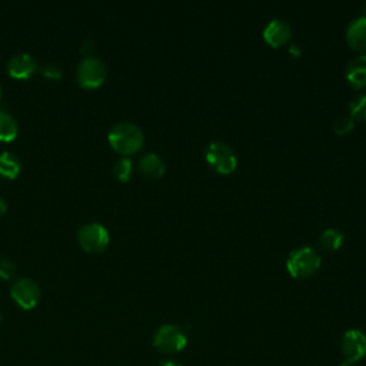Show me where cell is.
<instances>
[{
	"label": "cell",
	"mask_w": 366,
	"mask_h": 366,
	"mask_svg": "<svg viewBox=\"0 0 366 366\" xmlns=\"http://www.w3.org/2000/svg\"><path fill=\"white\" fill-rule=\"evenodd\" d=\"M345 236L338 229H326L319 238V245L326 252H337L342 247Z\"/></svg>",
	"instance_id": "2e32d148"
},
{
	"label": "cell",
	"mask_w": 366,
	"mask_h": 366,
	"mask_svg": "<svg viewBox=\"0 0 366 366\" xmlns=\"http://www.w3.org/2000/svg\"><path fill=\"white\" fill-rule=\"evenodd\" d=\"M355 126V121L351 118V116H341L334 123V130L337 135L343 136L346 133L351 132Z\"/></svg>",
	"instance_id": "d6986e66"
},
{
	"label": "cell",
	"mask_w": 366,
	"mask_h": 366,
	"mask_svg": "<svg viewBox=\"0 0 366 366\" xmlns=\"http://www.w3.org/2000/svg\"><path fill=\"white\" fill-rule=\"evenodd\" d=\"M363 12H365V18H366V2L363 3Z\"/></svg>",
	"instance_id": "d4e9b609"
},
{
	"label": "cell",
	"mask_w": 366,
	"mask_h": 366,
	"mask_svg": "<svg viewBox=\"0 0 366 366\" xmlns=\"http://www.w3.org/2000/svg\"><path fill=\"white\" fill-rule=\"evenodd\" d=\"M292 27L280 19H273L263 29V40L272 47H280L292 39Z\"/></svg>",
	"instance_id": "9c48e42d"
},
{
	"label": "cell",
	"mask_w": 366,
	"mask_h": 366,
	"mask_svg": "<svg viewBox=\"0 0 366 366\" xmlns=\"http://www.w3.org/2000/svg\"><path fill=\"white\" fill-rule=\"evenodd\" d=\"M10 296L22 309L30 310L40 301V288L33 279L22 278L13 284Z\"/></svg>",
	"instance_id": "ba28073f"
},
{
	"label": "cell",
	"mask_w": 366,
	"mask_h": 366,
	"mask_svg": "<svg viewBox=\"0 0 366 366\" xmlns=\"http://www.w3.org/2000/svg\"><path fill=\"white\" fill-rule=\"evenodd\" d=\"M95 43H93V40L92 39H85V40H83L82 43H80V52L82 53H90L92 51H93V46Z\"/></svg>",
	"instance_id": "7402d4cb"
},
{
	"label": "cell",
	"mask_w": 366,
	"mask_h": 366,
	"mask_svg": "<svg viewBox=\"0 0 366 366\" xmlns=\"http://www.w3.org/2000/svg\"><path fill=\"white\" fill-rule=\"evenodd\" d=\"M0 322H2V316H0Z\"/></svg>",
	"instance_id": "4316f807"
},
{
	"label": "cell",
	"mask_w": 366,
	"mask_h": 366,
	"mask_svg": "<svg viewBox=\"0 0 366 366\" xmlns=\"http://www.w3.org/2000/svg\"><path fill=\"white\" fill-rule=\"evenodd\" d=\"M349 109H351L352 119L366 122V93L352 101L351 105H349Z\"/></svg>",
	"instance_id": "ac0fdd59"
},
{
	"label": "cell",
	"mask_w": 366,
	"mask_h": 366,
	"mask_svg": "<svg viewBox=\"0 0 366 366\" xmlns=\"http://www.w3.org/2000/svg\"><path fill=\"white\" fill-rule=\"evenodd\" d=\"M6 210H8V205L2 197H0V218H2V216L6 213Z\"/></svg>",
	"instance_id": "cb8c5ba5"
},
{
	"label": "cell",
	"mask_w": 366,
	"mask_h": 366,
	"mask_svg": "<svg viewBox=\"0 0 366 366\" xmlns=\"http://www.w3.org/2000/svg\"><path fill=\"white\" fill-rule=\"evenodd\" d=\"M345 77L349 85L355 89L366 86V55H361L347 63Z\"/></svg>",
	"instance_id": "8fae6325"
},
{
	"label": "cell",
	"mask_w": 366,
	"mask_h": 366,
	"mask_svg": "<svg viewBox=\"0 0 366 366\" xmlns=\"http://www.w3.org/2000/svg\"><path fill=\"white\" fill-rule=\"evenodd\" d=\"M22 172V162L21 159L10 154L3 152L0 154V176L6 179H16Z\"/></svg>",
	"instance_id": "5bb4252c"
},
{
	"label": "cell",
	"mask_w": 366,
	"mask_h": 366,
	"mask_svg": "<svg viewBox=\"0 0 366 366\" xmlns=\"http://www.w3.org/2000/svg\"><path fill=\"white\" fill-rule=\"evenodd\" d=\"M159 366H182L179 362H176L175 359H164L160 362Z\"/></svg>",
	"instance_id": "603a6c76"
},
{
	"label": "cell",
	"mask_w": 366,
	"mask_h": 366,
	"mask_svg": "<svg viewBox=\"0 0 366 366\" xmlns=\"http://www.w3.org/2000/svg\"><path fill=\"white\" fill-rule=\"evenodd\" d=\"M343 361L339 366H355L366 356V335L361 329H347L341 341Z\"/></svg>",
	"instance_id": "52a82bcc"
},
{
	"label": "cell",
	"mask_w": 366,
	"mask_h": 366,
	"mask_svg": "<svg viewBox=\"0 0 366 366\" xmlns=\"http://www.w3.org/2000/svg\"><path fill=\"white\" fill-rule=\"evenodd\" d=\"M0 97H2V88H0Z\"/></svg>",
	"instance_id": "484cf974"
},
{
	"label": "cell",
	"mask_w": 366,
	"mask_h": 366,
	"mask_svg": "<svg viewBox=\"0 0 366 366\" xmlns=\"http://www.w3.org/2000/svg\"><path fill=\"white\" fill-rule=\"evenodd\" d=\"M106 73L108 69L103 60L93 56H86L77 64L76 79L82 88L96 89L103 85Z\"/></svg>",
	"instance_id": "5b68a950"
},
{
	"label": "cell",
	"mask_w": 366,
	"mask_h": 366,
	"mask_svg": "<svg viewBox=\"0 0 366 366\" xmlns=\"http://www.w3.org/2000/svg\"><path fill=\"white\" fill-rule=\"evenodd\" d=\"M18 133V122H16V119L9 112L0 109V142L9 143L16 139Z\"/></svg>",
	"instance_id": "9a60e30c"
},
{
	"label": "cell",
	"mask_w": 366,
	"mask_h": 366,
	"mask_svg": "<svg viewBox=\"0 0 366 366\" xmlns=\"http://www.w3.org/2000/svg\"><path fill=\"white\" fill-rule=\"evenodd\" d=\"M154 346L160 354L176 355L188 346V337L178 325H162L154 335Z\"/></svg>",
	"instance_id": "3957f363"
},
{
	"label": "cell",
	"mask_w": 366,
	"mask_h": 366,
	"mask_svg": "<svg viewBox=\"0 0 366 366\" xmlns=\"http://www.w3.org/2000/svg\"><path fill=\"white\" fill-rule=\"evenodd\" d=\"M16 275L14 265L8 259H0V279L10 280Z\"/></svg>",
	"instance_id": "44dd1931"
},
{
	"label": "cell",
	"mask_w": 366,
	"mask_h": 366,
	"mask_svg": "<svg viewBox=\"0 0 366 366\" xmlns=\"http://www.w3.org/2000/svg\"><path fill=\"white\" fill-rule=\"evenodd\" d=\"M40 73H42V76L46 77L47 80H53V82L60 80L62 76H63L59 66H56V64H53V63H47V64L42 66V68H40Z\"/></svg>",
	"instance_id": "ffe728a7"
},
{
	"label": "cell",
	"mask_w": 366,
	"mask_h": 366,
	"mask_svg": "<svg viewBox=\"0 0 366 366\" xmlns=\"http://www.w3.org/2000/svg\"><path fill=\"white\" fill-rule=\"evenodd\" d=\"M113 173L121 182H129L133 173V163L129 158H122L113 166Z\"/></svg>",
	"instance_id": "e0dca14e"
},
{
	"label": "cell",
	"mask_w": 366,
	"mask_h": 366,
	"mask_svg": "<svg viewBox=\"0 0 366 366\" xmlns=\"http://www.w3.org/2000/svg\"><path fill=\"white\" fill-rule=\"evenodd\" d=\"M108 141L116 152L129 156L141 151L145 145V135L135 123L119 122L109 130Z\"/></svg>",
	"instance_id": "6da1fadb"
},
{
	"label": "cell",
	"mask_w": 366,
	"mask_h": 366,
	"mask_svg": "<svg viewBox=\"0 0 366 366\" xmlns=\"http://www.w3.org/2000/svg\"><path fill=\"white\" fill-rule=\"evenodd\" d=\"M322 258L310 246H302L292 251L286 259V269L295 279H306L319 271Z\"/></svg>",
	"instance_id": "7a4b0ae2"
},
{
	"label": "cell",
	"mask_w": 366,
	"mask_h": 366,
	"mask_svg": "<svg viewBox=\"0 0 366 366\" xmlns=\"http://www.w3.org/2000/svg\"><path fill=\"white\" fill-rule=\"evenodd\" d=\"M346 42L355 51H366V18L361 16L349 23L346 29Z\"/></svg>",
	"instance_id": "7c38bea8"
},
{
	"label": "cell",
	"mask_w": 366,
	"mask_h": 366,
	"mask_svg": "<svg viewBox=\"0 0 366 366\" xmlns=\"http://www.w3.org/2000/svg\"><path fill=\"white\" fill-rule=\"evenodd\" d=\"M36 71L38 63L29 53H18L8 62V73L14 79H29Z\"/></svg>",
	"instance_id": "30bf717a"
},
{
	"label": "cell",
	"mask_w": 366,
	"mask_h": 366,
	"mask_svg": "<svg viewBox=\"0 0 366 366\" xmlns=\"http://www.w3.org/2000/svg\"><path fill=\"white\" fill-rule=\"evenodd\" d=\"M77 242L82 246L83 251H86L89 254H102L109 246L110 236L108 229L103 225L93 222L79 229Z\"/></svg>",
	"instance_id": "8992f818"
},
{
	"label": "cell",
	"mask_w": 366,
	"mask_h": 366,
	"mask_svg": "<svg viewBox=\"0 0 366 366\" xmlns=\"http://www.w3.org/2000/svg\"><path fill=\"white\" fill-rule=\"evenodd\" d=\"M139 171L149 179H159L164 175L166 166L158 155L146 154L139 160Z\"/></svg>",
	"instance_id": "4fadbf2b"
},
{
	"label": "cell",
	"mask_w": 366,
	"mask_h": 366,
	"mask_svg": "<svg viewBox=\"0 0 366 366\" xmlns=\"http://www.w3.org/2000/svg\"><path fill=\"white\" fill-rule=\"evenodd\" d=\"M210 168L219 175H230L238 168V158L232 147L223 142H212L205 152Z\"/></svg>",
	"instance_id": "277c9868"
}]
</instances>
